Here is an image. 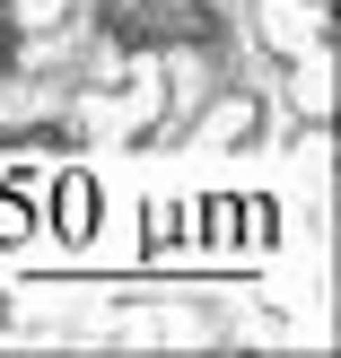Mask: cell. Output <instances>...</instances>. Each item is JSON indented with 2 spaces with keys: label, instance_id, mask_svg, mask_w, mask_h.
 I'll list each match as a JSON object with an SVG mask.
<instances>
[{
  "label": "cell",
  "instance_id": "1",
  "mask_svg": "<svg viewBox=\"0 0 341 358\" xmlns=\"http://www.w3.org/2000/svg\"><path fill=\"white\" fill-rule=\"evenodd\" d=\"M62 227H88V184H79V175L62 184Z\"/></svg>",
  "mask_w": 341,
  "mask_h": 358
}]
</instances>
